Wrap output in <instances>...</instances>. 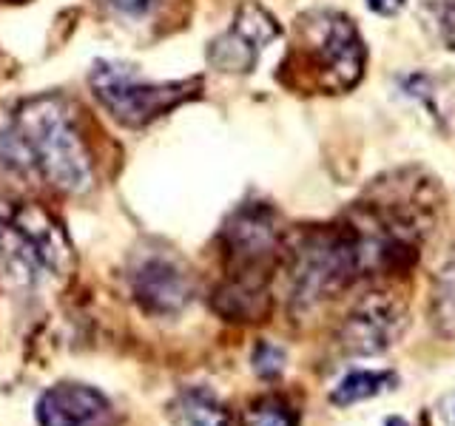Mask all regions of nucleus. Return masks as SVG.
Returning <instances> with one entry per match:
<instances>
[{"instance_id": "nucleus-1", "label": "nucleus", "mask_w": 455, "mask_h": 426, "mask_svg": "<svg viewBox=\"0 0 455 426\" xmlns=\"http://www.w3.org/2000/svg\"><path fill=\"white\" fill-rule=\"evenodd\" d=\"M14 125L32 151L35 168L54 191L80 196L94 185V162L68 99L40 94L20 106Z\"/></svg>"}, {"instance_id": "nucleus-2", "label": "nucleus", "mask_w": 455, "mask_h": 426, "mask_svg": "<svg viewBox=\"0 0 455 426\" xmlns=\"http://www.w3.org/2000/svg\"><path fill=\"white\" fill-rule=\"evenodd\" d=\"M364 66V40L347 14L319 9L299 18L291 68L302 71L313 89L324 94H345L359 85Z\"/></svg>"}, {"instance_id": "nucleus-3", "label": "nucleus", "mask_w": 455, "mask_h": 426, "mask_svg": "<svg viewBox=\"0 0 455 426\" xmlns=\"http://www.w3.org/2000/svg\"><path fill=\"white\" fill-rule=\"evenodd\" d=\"M362 276L359 250L345 222L333 227H313L293 248L291 296L299 310H310L327 298H336Z\"/></svg>"}, {"instance_id": "nucleus-4", "label": "nucleus", "mask_w": 455, "mask_h": 426, "mask_svg": "<svg viewBox=\"0 0 455 426\" xmlns=\"http://www.w3.org/2000/svg\"><path fill=\"white\" fill-rule=\"evenodd\" d=\"M92 94L114 120L128 128H142L174 111L199 89V80L151 83L120 60H97L92 68Z\"/></svg>"}, {"instance_id": "nucleus-5", "label": "nucleus", "mask_w": 455, "mask_h": 426, "mask_svg": "<svg viewBox=\"0 0 455 426\" xmlns=\"http://www.w3.org/2000/svg\"><path fill=\"white\" fill-rule=\"evenodd\" d=\"M225 259L231 279L267 284L282 248V233L267 205H245L228 219L222 231Z\"/></svg>"}, {"instance_id": "nucleus-6", "label": "nucleus", "mask_w": 455, "mask_h": 426, "mask_svg": "<svg viewBox=\"0 0 455 426\" xmlns=\"http://www.w3.org/2000/svg\"><path fill=\"white\" fill-rule=\"evenodd\" d=\"M407 327V307L390 290L367 293L359 304L350 310V316L341 324L339 341L345 352L370 359V355L387 352Z\"/></svg>"}, {"instance_id": "nucleus-7", "label": "nucleus", "mask_w": 455, "mask_h": 426, "mask_svg": "<svg viewBox=\"0 0 455 426\" xmlns=\"http://www.w3.org/2000/svg\"><path fill=\"white\" fill-rule=\"evenodd\" d=\"M137 304L151 316H177L191 302V276L168 256H148L132 276Z\"/></svg>"}, {"instance_id": "nucleus-8", "label": "nucleus", "mask_w": 455, "mask_h": 426, "mask_svg": "<svg viewBox=\"0 0 455 426\" xmlns=\"http://www.w3.org/2000/svg\"><path fill=\"white\" fill-rule=\"evenodd\" d=\"M43 273L46 264L18 219L14 202H0V288L32 290Z\"/></svg>"}, {"instance_id": "nucleus-9", "label": "nucleus", "mask_w": 455, "mask_h": 426, "mask_svg": "<svg viewBox=\"0 0 455 426\" xmlns=\"http://www.w3.org/2000/svg\"><path fill=\"white\" fill-rule=\"evenodd\" d=\"M108 409L106 398L85 383H57L37 401L40 426H92Z\"/></svg>"}, {"instance_id": "nucleus-10", "label": "nucleus", "mask_w": 455, "mask_h": 426, "mask_svg": "<svg viewBox=\"0 0 455 426\" xmlns=\"http://www.w3.org/2000/svg\"><path fill=\"white\" fill-rule=\"evenodd\" d=\"M213 310L228 321H262L270 312L267 284L228 276V281L213 296Z\"/></svg>"}, {"instance_id": "nucleus-11", "label": "nucleus", "mask_w": 455, "mask_h": 426, "mask_svg": "<svg viewBox=\"0 0 455 426\" xmlns=\"http://www.w3.org/2000/svg\"><path fill=\"white\" fill-rule=\"evenodd\" d=\"M171 426H231L228 409L208 390H185L168 409Z\"/></svg>"}, {"instance_id": "nucleus-12", "label": "nucleus", "mask_w": 455, "mask_h": 426, "mask_svg": "<svg viewBox=\"0 0 455 426\" xmlns=\"http://www.w3.org/2000/svg\"><path fill=\"white\" fill-rule=\"evenodd\" d=\"M262 49H256L248 37H242L236 28H228L208 46V63L225 71V75H248L259 63Z\"/></svg>"}, {"instance_id": "nucleus-13", "label": "nucleus", "mask_w": 455, "mask_h": 426, "mask_svg": "<svg viewBox=\"0 0 455 426\" xmlns=\"http://www.w3.org/2000/svg\"><path fill=\"white\" fill-rule=\"evenodd\" d=\"M398 383V375L390 369H353L345 378H341L333 392H331V404L333 406H353L362 404L367 398H376L381 392L393 390Z\"/></svg>"}, {"instance_id": "nucleus-14", "label": "nucleus", "mask_w": 455, "mask_h": 426, "mask_svg": "<svg viewBox=\"0 0 455 426\" xmlns=\"http://www.w3.org/2000/svg\"><path fill=\"white\" fill-rule=\"evenodd\" d=\"M433 316L444 333L455 335V253L450 262L441 267L433 288Z\"/></svg>"}, {"instance_id": "nucleus-15", "label": "nucleus", "mask_w": 455, "mask_h": 426, "mask_svg": "<svg viewBox=\"0 0 455 426\" xmlns=\"http://www.w3.org/2000/svg\"><path fill=\"white\" fill-rule=\"evenodd\" d=\"M242 426H296V415L279 398H262L248 406Z\"/></svg>"}, {"instance_id": "nucleus-16", "label": "nucleus", "mask_w": 455, "mask_h": 426, "mask_svg": "<svg viewBox=\"0 0 455 426\" xmlns=\"http://www.w3.org/2000/svg\"><path fill=\"white\" fill-rule=\"evenodd\" d=\"M251 361H253V373L259 378H276V375H282V369H284V350L262 341V344L253 350Z\"/></svg>"}, {"instance_id": "nucleus-17", "label": "nucleus", "mask_w": 455, "mask_h": 426, "mask_svg": "<svg viewBox=\"0 0 455 426\" xmlns=\"http://www.w3.org/2000/svg\"><path fill=\"white\" fill-rule=\"evenodd\" d=\"M103 4L123 14V18H148L160 6V0H103Z\"/></svg>"}, {"instance_id": "nucleus-18", "label": "nucleus", "mask_w": 455, "mask_h": 426, "mask_svg": "<svg viewBox=\"0 0 455 426\" xmlns=\"http://www.w3.org/2000/svg\"><path fill=\"white\" fill-rule=\"evenodd\" d=\"M438 26H441V40H444V46L455 49V0H441Z\"/></svg>"}, {"instance_id": "nucleus-19", "label": "nucleus", "mask_w": 455, "mask_h": 426, "mask_svg": "<svg viewBox=\"0 0 455 426\" xmlns=\"http://www.w3.org/2000/svg\"><path fill=\"white\" fill-rule=\"evenodd\" d=\"M364 4L373 14H381V18H395V14L407 6V0H364Z\"/></svg>"}, {"instance_id": "nucleus-20", "label": "nucleus", "mask_w": 455, "mask_h": 426, "mask_svg": "<svg viewBox=\"0 0 455 426\" xmlns=\"http://www.w3.org/2000/svg\"><path fill=\"white\" fill-rule=\"evenodd\" d=\"M441 415H444V421H447V423H452V426H455V398H452V395H447V398H444V409H441Z\"/></svg>"}, {"instance_id": "nucleus-21", "label": "nucleus", "mask_w": 455, "mask_h": 426, "mask_svg": "<svg viewBox=\"0 0 455 426\" xmlns=\"http://www.w3.org/2000/svg\"><path fill=\"white\" fill-rule=\"evenodd\" d=\"M384 426H410L407 421H402V418H387V423Z\"/></svg>"}]
</instances>
